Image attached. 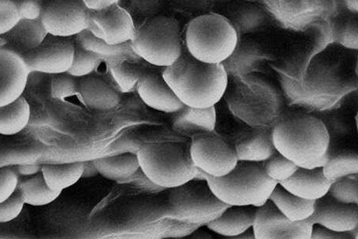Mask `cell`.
<instances>
[{
	"label": "cell",
	"instance_id": "1",
	"mask_svg": "<svg viewBox=\"0 0 358 239\" xmlns=\"http://www.w3.org/2000/svg\"><path fill=\"white\" fill-rule=\"evenodd\" d=\"M271 136L276 151L299 168H322L329 159L328 129L313 115H287L275 126Z\"/></svg>",
	"mask_w": 358,
	"mask_h": 239
},
{
	"label": "cell",
	"instance_id": "2",
	"mask_svg": "<svg viewBox=\"0 0 358 239\" xmlns=\"http://www.w3.org/2000/svg\"><path fill=\"white\" fill-rule=\"evenodd\" d=\"M162 76L185 106L208 108L222 99L229 85L224 64H210L183 52L176 62L164 68Z\"/></svg>",
	"mask_w": 358,
	"mask_h": 239
},
{
	"label": "cell",
	"instance_id": "3",
	"mask_svg": "<svg viewBox=\"0 0 358 239\" xmlns=\"http://www.w3.org/2000/svg\"><path fill=\"white\" fill-rule=\"evenodd\" d=\"M189 145L183 142L145 143L136 154L140 169L157 187L171 189L181 186L199 172L192 161Z\"/></svg>",
	"mask_w": 358,
	"mask_h": 239
},
{
	"label": "cell",
	"instance_id": "4",
	"mask_svg": "<svg viewBox=\"0 0 358 239\" xmlns=\"http://www.w3.org/2000/svg\"><path fill=\"white\" fill-rule=\"evenodd\" d=\"M205 179L212 192L228 206L257 208L270 199L278 184L267 176L263 163L239 161L229 174L218 178L205 175Z\"/></svg>",
	"mask_w": 358,
	"mask_h": 239
},
{
	"label": "cell",
	"instance_id": "5",
	"mask_svg": "<svg viewBox=\"0 0 358 239\" xmlns=\"http://www.w3.org/2000/svg\"><path fill=\"white\" fill-rule=\"evenodd\" d=\"M185 47L191 56L201 62L223 64L236 52L237 31L229 19L208 13L192 19L185 35Z\"/></svg>",
	"mask_w": 358,
	"mask_h": 239
},
{
	"label": "cell",
	"instance_id": "6",
	"mask_svg": "<svg viewBox=\"0 0 358 239\" xmlns=\"http://www.w3.org/2000/svg\"><path fill=\"white\" fill-rule=\"evenodd\" d=\"M130 44L138 58L157 67L173 65L183 52L181 27L165 16L151 17L137 27Z\"/></svg>",
	"mask_w": 358,
	"mask_h": 239
},
{
	"label": "cell",
	"instance_id": "7",
	"mask_svg": "<svg viewBox=\"0 0 358 239\" xmlns=\"http://www.w3.org/2000/svg\"><path fill=\"white\" fill-rule=\"evenodd\" d=\"M169 208L178 222L202 226L217 219L229 206L212 192L206 179L194 178L171 189Z\"/></svg>",
	"mask_w": 358,
	"mask_h": 239
},
{
	"label": "cell",
	"instance_id": "8",
	"mask_svg": "<svg viewBox=\"0 0 358 239\" xmlns=\"http://www.w3.org/2000/svg\"><path fill=\"white\" fill-rule=\"evenodd\" d=\"M189 152L195 167L213 178L229 174L238 162L235 147L211 134L194 138L190 143Z\"/></svg>",
	"mask_w": 358,
	"mask_h": 239
},
{
	"label": "cell",
	"instance_id": "9",
	"mask_svg": "<svg viewBox=\"0 0 358 239\" xmlns=\"http://www.w3.org/2000/svg\"><path fill=\"white\" fill-rule=\"evenodd\" d=\"M89 13L82 0H51L40 20L49 35L72 38L88 29Z\"/></svg>",
	"mask_w": 358,
	"mask_h": 239
},
{
	"label": "cell",
	"instance_id": "10",
	"mask_svg": "<svg viewBox=\"0 0 358 239\" xmlns=\"http://www.w3.org/2000/svg\"><path fill=\"white\" fill-rule=\"evenodd\" d=\"M75 41L71 38L46 36L36 49L22 55L29 72L49 75L67 73L72 66Z\"/></svg>",
	"mask_w": 358,
	"mask_h": 239
},
{
	"label": "cell",
	"instance_id": "11",
	"mask_svg": "<svg viewBox=\"0 0 358 239\" xmlns=\"http://www.w3.org/2000/svg\"><path fill=\"white\" fill-rule=\"evenodd\" d=\"M313 224L309 219L292 222L268 200L258 208L252 226L255 239H311Z\"/></svg>",
	"mask_w": 358,
	"mask_h": 239
},
{
	"label": "cell",
	"instance_id": "12",
	"mask_svg": "<svg viewBox=\"0 0 358 239\" xmlns=\"http://www.w3.org/2000/svg\"><path fill=\"white\" fill-rule=\"evenodd\" d=\"M87 31L105 43L115 45L130 43L136 27L129 13L116 4L101 10H90Z\"/></svg>",
	"mask_w": 358,
	"mask_h": 239
},
{
	"label": "cell",
	"instance_id": "13",
	"mask_svg": "<svg viewBox=\"0 0 358 239\" xmlns=\"http://www.w3.org/2000/svg\"><path fill=\"white\" fill-rule=\"evenodd\" d=\"M29 74L23 57L0 45V107L22 96Z\"/></svg>",
	"mask_w": 358,
	"mask_h": 239
},
{
	"label": "cell",
	"instance_id": "14",
	"mask_svg": "<svg viewBox=\"0 0 358 239\" xmlns=\"http://www.w3.org/2000/svg\"><path fill=\"white\" fill-rule=\"evenodd\" d=\"M310 222L336 232H348L358 226V207L333 199L328 194L315 202Z\"/></svg>",
	"mask_w": 358,
	"mask_h": 239
},
{
	"label": "cell",
	"instance_id": "15",
	"mask_svg": "<svg viewBox=\"0 0 358 239\" xmlns=\"http://www.w3.org/2000/svg\"><path fill=\"white\" fill-rule=\"evenodd\" d=\"M144 104L164 113H177L185 106L176 97L162 73L147 71L136 89Z\"/></svg>",
	"mask_w": 358,
	"mask_h": 239
},
{
	"label": "cell",
	"instance_id": "16",
	"mask_svg": "<svg viewBox=\"0 0 358 239\" xmlns=\"http://www.w3.org/2000/svg\"><path fill=\"white\" fill-rule=\"evenodd\" d=\"M331 183L323 174L322 168L299 167L292 176L279 184L302 199L316 201L328 194Z\"/></svg>",
	"mask_w": 358,
	"mask_h": 239
},
{
	"label": "cell",
	"instance_id": "17",
	"mask_svg": "<svg viewBox=\"0 0 358 239\" xmlns=\"http://www.w3.org/2000/svg\"><path fill=\"white\" fill-rule=\"evenodd\" d=\"M47 35L40 19H20L9 32L1 36V45L22 56L36 49Z\"/></svg>",
	"mask_w": 358,
	"mask_h": 239
},
{
	"label": "cell",
	"instance_id": "18",
	"mask_svg": "<svg viewBox=\"0 0 358 239\" xmlns=\"http://www.w3.org/2000/svg\"><path fill=\"white\" fill-rule=\"evenodd\" d=\"M217 124L215 106L196 108L185 106L176 113L173 128L179 133L192 136L212 134Z\"/></svg>",
	"mask_w": 358,
	"mask_h": 239
},
{
	"label": "cell",
	"instance_id": "19",
	"mask_svg": "<svg viewBox=\"0 0 358 239\" xmlns=\"http://www.w3.org/2000/svg\"><path fill=\"white\" fill-rule=\"evenodd\" d=\"M85 105L94 111H112L120 103V96L106 81L85 77L79 81V93Z\"/></svg>",
	"mask_w": 358,
	"mask_h": 239
},
{
	"label": "cell",
	"instance_id": "20",
	"mask_svg": "<svg viewBox=\"0 0 358 239\" xmlns=\"http://www.w3.org/2000/svg\"><path fill=\"white\" fill-rule=\"evenodd\" d=\"M257 210L252 206H229L206 227L220 236L234 239L252 228Z\"/></svg>",
	"mask_w": 358,
	"mask_h": 239
},
{
	"label": "cell",
	"instance_id": "21",
	"mask_svg": "<svg viewBox=\"0 0 358 239\" xmlns=\"http://www.w3.org/2000/svg\"><path fill=\"white\" fill-rule=\"evenodd\" d=\"M76 45L82 49L96 55L101 61L106 60L108 64L118 61H134L138 59L131 46L130 43L122 45H109L92 35L86 30L75 37Z\"/></svg>",
	"mask_w": 358,
	"mask_h": 239
},
{
	"label": "cell",
	"instance_id": "22",
	"mask_svg": "<svg viewBox=\"0 0 358 239\" xmlns=\"http://www.w3.org/2000/svg\"><path fill=\"white\" fill-rule=\"evenodd\" d=\"M268 200L287 219L294 222L306 221L314 212L315 201L302 199L288 192L279 183L273 189Z\"/></svg>",
	"mask_w": 358,
	"mask_h": 239
},
{
	"label": "cell",
	"instance_id": "23",
	"mask_svg": "<svg viewBox=\"0 0 358 239\" xmlns=\"http://www.w3.org/2000/svg\"><path fill=\"white\" fill-rule=\"evenodd\" d=\"M84 170L83 162L45 164L41 166V174L51 189L63 192L81 179Z\"/></svg>",
	"mask_w": 358,
	"mask_h": 239
},
{
	"label": "cell",
	"instance_id": "24",
	"mask_svg": "<svg viewBox=\"0 0 358 239\" xmlns=\"http://www.w3.org/2000/svg\"><path fill=\"white\" fill-rule=\"evenodd\" d=\"M93 164L98 173L112 181L127 180L140 169L138 159L132 154L108 157L95 160Z\"/></svg>",
	"mask_w": 358,
	"mask_h": 239
},
{
	"label": "cell",
	"instance_id": "25",
	"mask_svg": "<svg viewBox=\"0 0 358 239\" xmlns=\"http://www.w3.org/2000/svg\"><path fill=\"white\" fill-rule=\"evenodd\" d=\"M30 117L31 108L23 96L0 107V134L13 136L22 132Z\"/></svg>",
	"mask_w": 358,
	"mask_h": 239
},
{
	"label": "cell",
	"instance_id": "26",
	"mask_svg": "<svg viewBox=\"0 0 358 239\" xmlns=\"http://www.w3.org/2000/svg\"><path fill=\"white\" fill-rule=\"evenodd\" d=\"M239 161L263 163L276 152L271 134L259 133L235 146Z\"/></svg>",
	"mask_w": 358,
	"mask_h": 239
},
{
	"label": "cell",
	"instance_id": "27",
	"mask_svg": "<svg viewBox=\"0 0 358 239\" xmlns=\"http://www.w3.org/2000/svg\"><path fill=\"white\" fill-rule=\"evenodd\" d=\"M17 189L22 195L24 203L34 207L46 206L57 201L62 194L47 185L41 173L19 183Z\"/></svg>",
	"mask_w": 358,
	"mask_h": 239
},
{
	"label": "cell",
	"instance_id": "28",
	"mask_svg": "<svg viewBox=\"0 0 358 239\" xmlns=\"http://www.w3.org/2000/svg\"><path fill=\"white\" fill-rule=\"evenodd\" d=\"M147 71L145 68L134 63V61H118L108 65L110 77L120 91L125 93L136 90L137 85Z\"/></svg>",
	"mask_w": 358,
	"mask_h": 239
},
{
	"label": "cell",
	"instance_id": "29",
	"mask_svg": "<svg viewBox=\"0 0 358 239\" xmlns=\"http://www.w3.org/2000/svg\"><path fill=\"white\" fill-rule=\"evenodd\" d=\"M323 174L329 182L357 175L358 156L354 151H346L332 156L322 168Z\"/></svg>",
	"mask_w": 358,
	"mask_h": 239
},
{
	"label": "cell",
	"instance_id": "30",
	"mask_svg": "<svg viewBox=\"0 0 358 239\" xmlns=\"http://www.w3.org/2000/svg\"><path fill=\"white\" fill-rule=\"evenodd\" d=\"M101 62V60L96 55L75 43L73 64L67 73L76 78L88 77L97 70Z\"/></svg>",
	"mask_w": 358,
	"mask_h": 239
},
{
	"label": "cell",
	"instance_id": "31",
	"mask_svg": "<svg viewBox=\"0 0 358 239\" xmlns=\"http://www.w3.org/2000/svg\"><path fill=\"white\" fill-rule=\"evenodd\" d=\"M263 166L267 176L278 183L288 180L299 168L278 152L263 162Z\"/></svg>",
	"mask_w": 358,
	"mask_h": 239
},
{
	"label": "cell",
	"instance_id": "32",
	"mask_svg": "<svg viewBox=\"0 0 358 239\" xmlns=\"http://www.w3.org/2000/svg\"><path fill=\"white\" fill-rule=\"evenodd\" d=\"M327 194L340 203L357 205V175L343 178V179L333 182Z\"/></svg>",
	"mask_w": 358,
	"mask_h": 239
},
{
	"label": "cell",
	"instance_id": "33",
	"mask_svg": "<svg viewBox=\"0 0 358 239\" xmlns=\"http://www.w3.org/2000/svg\"><path fill=\"white\" fill-rule=\"evenodd\" d=\"M51 95L54 99H64L79 93V81L67 73L52 75Z\"/></svg>",
	"mask_w": 358,
	"mask_h": 239
},
{
	"label": "cell",
	"instance_id": "34",
	"mask_svg": "<svg viewBox=\"0 0 358 239\" xmlns=\"http://www.w3.org/2000/svg\"><path fill=\"white\" fill-rule=\"evenodd\" d=\"M20 20L17 0H0V36L9 32Z\"/></svg>",
	"mask_w": 358,
	"mask_h": 239
},
{
	"label": "cell",
	"instance_id": "35",
	"mask_svg": "<svg viewBox=\"0 0 358 239\" xmlns=\"http://www.w3.org/2000/svg\"><path fill=\"white\" fill-rule=\"evenodd\" d=\"M24 201L20 190L10 196L8 199L0 203V224L9 223L22 212Z\"/></svg>",
	"mask_w": 358,
	"mask_h": 239
},
{
	"label": "cell",
	"instance_id": "36",
	"mask_svg": "<svg viewBox=\"0 0 358 239\" xmlns=\"http://www.w3.org/2000/svg\"><path fill=\"white\" fill-rule=\"evenodd\" d=\"M18 184V175L15 170L0 167V203L15 192Z\"/></svg>",
	"mask_w": 358,
	"mask_h": 239
},
{
	"label": "cell",
	"instance_id": "37",
	"mask_svg": "<svg viewBox=\"0 0 358 239\" xmlns=\"http://www.w3.org/2000/svg\"><path fill=\"white\" fill-rule=\"evenodd\" d=\"M358 27L357 19L349 20L342 27L340 43L348 49L357 50L358 47Z\"/></svg>",
	"mask_w": 358,
	"mask_h": 239
},
{
	"label": "cell",
	"instance_id": "38",
	"mask_svg": "<svg viewBox=\"0 0 358 239\" xmlns=\"http://www.w3.org/2000/svg\"><path fill=\"white\" fill-rule=\"evenodd\" d=\"M20 19L38 20L43 6L38 0H17Z\"/></svg>",
	"mask_w": 358,
	"mask_h": 239
},
{
	"label": "cell",
	"instance_id": "39",
	"mask_svg": "<svg viewBox=\"0 0 358 239\" xmlns=\"http://www.w3.org/2000/svg\"><path fill=\"white\" fill-rule=\"evenodd\" d=\"M311 239H352L348 232H336L313 225Z\"/></svg>",
	"mask_w": 358,
	"mask_h": 239
},
{
	"label": "cell",
	"instance_id": "40",
	"mask_svg": "<svg viewBox=\"0 0 358 239\" xmlns=\"http://www.w3.org/2000/svg\"><path fill=\"white\" fill-rule=\"evenodd\" d=\"M87 9L91 11H98L119 4L121 0H82Z\"/></svg>",
	"mask_w": 358,
	"mask_h": 239
},
{
	"label": "cell",
	"instance_id": "41",
	"mask_svg": "<svg viewBox=\"0 0 358 239\" xmlns=\"http://www.w3.org/2000/svg\"><path fill=\"white\" fill-rule=\"evenodd\" d=\"M41 166L39 165H22L16 166L15 172L18 175L24 176L36 175L41 173Z\"/></svg>",
	"mask_w": 358,
	"mask_h": 239
},
{
	"label": "cell",
	"instance_id": "42",
	"mask_svg": "<svg viewBox=\"0 0 358 239\" xmlns=\"http://www.w3.org/2000/svg\"><path fill=\"white\" fill-rule=\"evenodd\" d=\"M234 239H255L252 228L247 230L244 233L234 238Z\"/></svg>",
	"mask_w": 358,
	"mask_h": 239
},
{
	"label": "cell",
	"instance_id": "43",
	"mask_svg": "<svg viewBox=\"0 0 358 239\" xmlns=\"http://www.w3.org/2000/svg\"><path fill=\"white\" fill-rule=\"evenodd\" d=\"M344 2H345L349 10L355 13L357 12V0H344Z\"/></svg>",
	"mask_w": 358,
	"mask_h": 239
},
{
	"label": "cell",
	"instance_id": "44",
	"mask_svg": "<svg viewBox=\"0 0 358 239\" xmlns=\"http://www.w3.org/2000/svg\"><path fill=\"white\" fill-rule=\"evenodd\" d=\"M38 1H40V0H38Z\"/></svg>",
	"mask_w": 358,
	"mask_h": 239
}]
</instances>
